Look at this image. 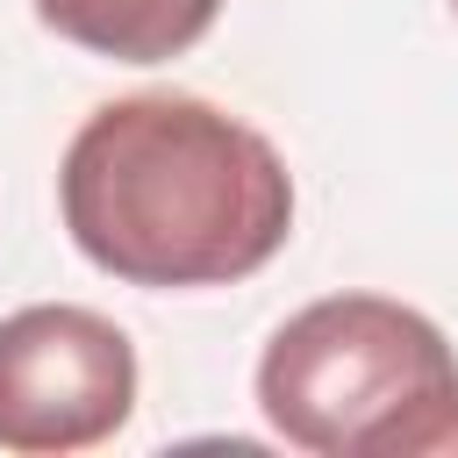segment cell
<instances>
[{"label": "cell", "instance_id": "obj_1", "mask_svg": "<svg viewBox=\"0 0 458 458\" xmlns=\"http://www.w3.org/2000/svg\"><path fill=\"white\" fill-rule=\"evenodd\" d=\"M57 208L79 258L122 286H236L293 236V172L215 100L129 93L64 143Z\"/></svg>", "mask_w": 458, "mask_h": 458}, {"label": "cell", "instance_id": "obj_2", "mask_svg": "<svg viewBox=\"0 0 458 458\" xmlns=\"http://www.w3.org/2000/svg\"><path fill=\"white\" fill-rule=\"evenodd\" d=\"M258 408L315 458H458V351L408 301L329 293L272 329Z\"/></svg>", "mask_w": 458, "mask_h": 458}, {"label": "cell", "instance_id": "obj_3", "mask_svg": "<svg viewBox=\"0 0 458 458\" xmlns=\"http://www.w3.org/2000/svg\"><path fill=\"white\" fill-rule=\"evenodd\" d=\"M136 408V344L79 308L36 301L0 322V451L64 458L107 444Z\"/></svg>", "mask_w": 458, "mask_h": 458}, {"label": "cell", "instance_id": "obj_4", "mask_svg": "<svg viewBox=\"0 0 458 458\" xmlns=\"http://www.w3.org/2000/svg\"><path fill=\"white\" fill-rule=\"evenodd\" d=\"M222 0H36V21L93 57L114 64H165L186 57L215 29Z\"/></svg>", "mask_w": 458, "mask_h": 458}, {"label": "cell", "instance_id": "obj_5", "mask_svg": "<svg viewBox=\"0 0 458 458\" xmlns=\"http://www.w3.org/2000/svg\"><path fill=\"white\" fill-rule=\"evenodd\" d=\"M451 7H458V0H451Z\"/></svg>", "mask_w": 458, "mask_h": 458}]
</instances>
